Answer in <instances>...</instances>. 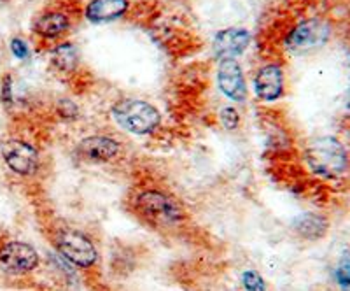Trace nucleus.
<instances>
[{
  "label": "nucleus",
  "instance_id": "1",
  "mask_svg": "<svg viewBox=\"0 0 350 291\" xmlns=\"http://www.w3.org/2000/svg\"><path fill=\"white\" fill-rule=\"evenodd\" d=\"M305 160L314 174L326 179H336L349 167V156L340 140L334 137H319L308 144Z\"/></svg>",
  "mask_w": 350,
  "mask_h": 291
},
{
  "label": "nucleus",
  "instance_id": "2",
  "mask_svg": "<svg viewBox=\"0 0 350 291\" xmlns=\"http://www.w3.org/2000/svg\"><path fill=\"white\" fill-rule=\"evenodd\" d=\"M112 118L123 130L135 136H148L161 123V114L158 109L139 99L120 100L112 107Z\"/></svg>",
  "mask_w": 350,
  "mask_h": 291
},
{
  "label": "nucleus",
  "instance_id": "3",
  "mask_svg": "<svg viewBox=\"0 0 350 291\" xmlns=\"http://www.w3.org/2000/svg\"><path fill=\"white\" fill-rule=\"evenodd\" d=\"M137 207L156 225H175L183 220V209L172 197L158 190H146L137 197Z\"/></svg>",
  "mask_w": 350,
  "mask_h": 291
},
{
  "label": "nucleus",
  "instance_id": "4",
  "mask_svg": "<svg viewBox=\"0 0 350 291\" xmlns=\"http://www.w3.org/2000/svg\"><path fill=\"white\" fill-rule=\"evenodd\" d=\"M56 247L64 258H67L77 267H93L98 260L95 244L79 230H62L56 239Z\"/></svg>",
  "mask_w": 350,
  "mask_h": 291
},
{
  "label": "nucleus",
  "instance_id": "5",
  "mask_svg": "<svg viewBox=\"0 0 350 291\" xmlns=\"http://www.w3.org/2000/svg\"><path fill=\"white\" fill-rule=\"evenodd\" d=\"M39 265V253L30 244L11 240L0 247V268L5 274L23 275L36 270Z\"/></svg>",
  "mask_w": 350,
  "mask_h": 291
},
{
  "label": "nucleus",
  "instance_id": "6",
  "mask_svg": "<svg viewBox=\"0 0 350 291\" xmlns=\"http://www.w3.org/2000/svg\"><path fill=\"white\" fill-rule=\"evenodd\" d=\"M2 158L18 176H32L39 168V151L21 139H9L2 144Z\"/></svg>",
  "mask_w": 350,
  "mask_h": 291
},
{
  "label": "nucleus",
  "instance_id": "7",
  "mask_svg": "<svg viewBox=\"0 0 350 291\" xmlns=\"http://www.w3.org/2000/svg\"><path fill=\"white\" fill-rule=\"evenodd\" d=\"M329 39V27L323 20H306L291 30L287 36V49L295 53H305L326 45Z\"/></svg>",
  "mask_w": 350,
  "mask_h": 291
},
{
  "label": "nucleus",
  "instance_id": "8",
  "mask_svg": "<svg viewBox=\"0 0 350 291\" xmlns=\"http://www.w3.org/2000/svg\"><path fill=\"white\" fill-rule=\"evenodd\" d=\"M121 144L109 136H90L84 137L77 144V155L90 164H107L120 155Z\"/></svg>",
  "mask_w": 350,
  "mask_h": 291
},
{
  "label": "nucleus",
  "instance_id": "9",
  "mask_svg": "<svg viewBox=\"0 0 350 291\" xmlns=\"http://www.w3.org/2000/svg\"><path fill=\"white\" fill-rule=\"evenodd\" d=\"M219 88L230 100L243 102L247 97V84L243 79V72L235 58H221L217 71Z\"/></svg>",
  "mask_w": 350,
  "mask_h": 291
},
{
  "label": "nucleus",
  "instance_id": "10",
  "mask_svg": "<svg viewBox=\"0 0 350 291\" xmlns=\"http://www.w3.org/2000/svg\"><path fill=\"white\" fill-rule=\"evenodd\" d=\"M256 95L261 100H277L284 92V72L279 65H265L258 71L254 77Z\"/></svg>",
  "mask_w": 350,
  "mask_h": 291
},
{
  "label": "nucleus",
  "instance_id": "11",
  "mask_svg": "<svg viewBox=\"0 0 350 291\" xmlns=\"http://www.w3.org/2000/svg\"><path fill=\"white\" fill-rule=\"evenodd\" d=\"M251 42V36L242 28H228L219 32L214 39V51L219 58H235L242 55Z\"/></svg>",
  "mask_w": 350,
  "mask_h": 291
},
{
  "label": "nucleus",
  "instance_id": "12",
  "mask_svg": "<svg viewBox=\"0 0 350 291\" xmlns=\"http://www.w3.org/2000/svg\"><path fill=\"white\" fill-rule=\"evenodd\" d=\"M126 0H92L86 8V18L92 23H107L126 12Z\"/></svg>",
  "mask_w": 350,
  "mask_h": 291
},
{
  "label": "nucleus",
  "instance_id": "13",
  "mask_svg": "<svg viewBox=\"0 0 350 291\" xmlns=\"http://www.w3.org/2000/svg\"><path fill=\"white\" fill-rule=\"evenodd\" d=\"M68 27H70V20L64 12L58 11L46 12L36 21V32L44 39H56V37L64 36Z\"/></svg>",
  "mask_w": 350,
  "mask_h": 291
},
{
  "label": "nucleus",
  "instance_id": "14",
  "mask_svg": "<svg viewBox=\"0 0 350 291\" xmlns=\"http://www.w3.org/2000/svg\"><path fill=\"white\" fill-rule=\"evenodd\" d=\"M327 220L319 214H303L299 216L298 220L295 221V230L298 231L303 239L308 240H317L324 236L327 231Z\"/></svg>",
  "mask_w": 350,
  "mask_h": 291
},
{
  "label": "nucleus",
  "instance_id": "15",
  "mask_svg": "<svg viewBox=\"0 0 350 291\" xmlns=\"http://www.w3.org/2000/svg\"><path fill=\"white\" fill-rule=\"evenodd\" d=\"M51 60L53 65H55L58 71L70 72L72 68H76L77 62H79V56H77L76 48H74L70 42H65V45H60L55 51H53Z\"/></svg>",
  "mask_w": 350,
  "mask_h": 291
},
{
  "label": "nucleus",
  "instance_id": "16",
  "mask_svg": "<svg viewBox=\"0 0 350 291\" xmlns=\"http://www.w3.org/2000/svg\"><path fill=\"white\" fill-rule=\"evenodd\" d=\"M336 283L343 291H350V256H343L340 265L336 267Z\"/></svg>",
  "mask_w": 350,
  "mask_h": 291
},
{
  "label": "nucleus",
  "instance_id": "17",
  "mask_svg": "<svg viewBox=\"0 0 350 291\" xmlns=\"http://www.w3.org/2000/svg\"><path fill=\"white\" fill-rule=\"evenodd\" d=\"M242 283L247 291H265V281L256 270H245L242 275Z\"/></svg>",
  "mask_w": 350,
  "mask_h": 291
},
{
  "label": "nucleus",
  "instance_id": "18",
  "mask_svg": "<svg viewBox=\"0 0 350 291\" xmlns=\"http://www.w3.org/2000/svg\"><path fill=\"white\" fill-rule=\"evenodd\" d=\"M221 123L226 130H235L240 125V114L233 105H228L221 111Z\"/></svg>",
  "mask_w": 350,
  "mask_h": 291
},
{
  "label": "nucleus",
  "instance_id": "19",
  "mask_svg": "<svg viewBox=\"0 0 350 291\" xmlns=\"http://www.w3.org/2000/svg\"><path fill=\"white\" fill-rule=\"evenodd\" d=\"M11 51L14 53V56H18V58H27L28 56V48H27V42H25L23 39H12L11 42Z\"/></svg>",
  "mask_w": 350,
  "mask_h": 291
},
{
  "label": "nucleus",
  "instance_id": "20",
  "mask_svg": "<svg viewBox=\"0 0 350 291\" xmlns=\"http://www.w3.org/2000/svg\"><path fill=\"white\" fill-rule=\"evenodd\" d=\"M2 102L5 105H11L12 97H11V77H5L4 84H2Z\"/></svg>",
  "mask_w": 350,
  "mask_h": 291
},
{
  "label": "nucleus",
  "instance_id": "21",
  "mask_svg": "<svg viewBox=\"0 0 350 291\" xmlns=\"http://www.w3.org/2000/svg\"><path fill=\"white\" fill-rule=\"evenodd\" d=\"M0 2H2V0H0Z\"/></svg>",
  "mask_w": 350,
  "mask_h": 291
}]
</instances>
